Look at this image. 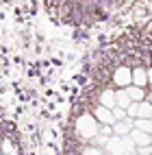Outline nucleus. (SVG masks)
Here are the masks:
<instances>
[{
	"instance_id": "1",
	"label": "nucleus",
	"mask_w": 152,
	"mask_h": 155,
	"mask_svg": "<svg viewBox=\"0 0 152 155\" xmlns=\"http://www.w3.org/2000/svg\"><path fill=\"white\" fill-rule=\"evenodd\" d=\"M74 133H76L78 142H83V144H87V142L98 133V122L94 120V116H91L89 111H83V114L76 118V122H74Z\"/></svg>"
},
{
	"instance_id": "2",
	"label": "nucleus",
	"mask_w": 152,
	"mask_h": 155,
	"mask_svg": "<svg viewBox=\"0 0 152 155\" xmlns=\"http://www.w3.org/2000/svg\"><path fill=\"white\" fill-rule=\"evenodd\" d=\"M152 107H150V101H137V103H130L126 107V116L128 118H150Z\"/></svg>"
},
{
	"instance_id": "3",
	"label": "nucleus",
	"mask_w": 152,
	"mask_h": 155,
	"mask_svg": "<svg viewBox=\"0 0 152 155\" xmlns=\"http://www.w3.org/2000/svg\"><path fill=\"white\" fill-rule=\"evenodd\" d=\"M130 83L137 85V87H148V83H150V70H148V66L130 68Z\"/></svg>"
},
{
	"instance_id": "4",
	"label": "nucleus",
	"mask_w": 152,
	"mask_h": 155,
	"mask_svg": "<svg viewBox=\"0 0 152 155\" xmlns=\"http://www.w3.org/2000/svg\"><path fill=\"white\" fill-rule=\"evenodd\" d=\"M111 81H113L115 87H126V85H130V68L124 66V64L115 66V70L111 72Z\"/></svg>"
},
{
	"instance_id": "5",
	"label": "nucleus",
	"mask_w": 152,
	"mask_h": 155,
	"mask_svg": "<svg viewBox=\"0 0 152 155\" xmlns=\"http://www.w3.org/2000/svg\"><path fill=\"white\" fill-rule=\"evenodd\" d=\"M91 116H94V120L98 122V125H113V122H115L111 109H107V107H102V105H94Z\"/></svg>"
},
{
	"instance_id": "6",
	"label": "nucleus",
	"mask_w": 152,
	"mask_h": 155,
	"mask_svg": "<svg viewBox=\"0 0 152 155\" xmlns=\"http://www.w3.org/2000/svg\"><path fill=\"white\" fill-rule=\"evenodd\" d=\"M111 129H113V136L115 138H126L130 129H133V118H124V120H115L113 125H111Z\"/></svg>"
},
{
	"instance_id": "7",
	"label": "nucleus",
	"mask_w": 152,
	"mask_h": 155,
	"mask_svg": "<svg viewBox=\"0 0 152 155\" xmlns=\"http://www.w3.org/2000/svg\"><path fill=\"white\" fill-rule=\"evenodd\" d=\"M96 105H102L107 109L111 107H115V90H111V87H100L98 92V103Z\"/></svg>"
},
{
	"instance_id": "8",
	"label": "nucleus",
	"mask_w": 152,
	"mask_h": 155,
	"mask_svg": "<svg viewBox=\"0 0 152 155\" xmlns=\"http://www.w3.org/2000/svg\"><path fill=\"white\" fill-rule=\"evenodd\" d=\"M128 138L133 140L135 147H146V144H152V136L146 133V131H139V129H130Z\"/></svg>"
},
{
	"instance_id": "9",
	"label": "nucleus",
	"mask_w": 152,
	"mask_h": 155,
	"mask_svg": "<svg viewBox=\"0 0 152 155\" xmlns=\"http://www.w3.org/2000/svg\"><path fill=\"white\" fill-rule=\"evenodd\" d=\"M124 90H126L128 98L133 101V103H137V101H146V98L150 101V96H148V90H146V87H137V85H133V83H130V85H126Z\"/></svg>"
},
{
	"instance_id": "10",
	"label": "nucleus",
	"mask_w": 152,
	"mask_h": 155,
	"mask_svg": "<svg viewBox=\"0 0 152 155\" xmlns=\"http://www.w3.org/2000/svg\"><path fill=\"white\" fill-rule=\"evenodd\" d=\"M130 103H133V101L128 98L126 90H124V87H117V90H115V105H117V107H122V109H126Z\"/></svg>"
},
{
	"instance_id": "11",
	"label": "nucleus",
	"mask_w": 152,
	"mask_h": 155,
	"mask_svg": "<svg viewBox=\"0 0 152 155\" xmlns=\"http://www.w3.org/2000/svg\"><path fill=\"white\" fill-rule=\"evenodd\" d=\"M133 129H139V131L150 133L152 131V120L150 118H133Z\"/></svg>"
},
{
	"instance_id": "12",
	"label": "nucleus",
	"mask_w": 152,
	"mask_h": 155,
	"mask_svg": "<svg viewBox=\"0 0 152 155\" xmlns=\"http://www.w3.org/2000/svg\"><path fill=\"white\" fill-rule=\"evenodd\" d=\"M78 155H104V151L100 147H94V144H83L78 149Z\"/></svg>"
},
{
	"instance_id": "13",
	"label": "nucleus",
	"mask_w": 152,
	"mask_h": 155,
	"mask_svg": "<svg viewBox=\"0 0 152 155\" xmlns=\"http://www.w3.org/2000/svg\"><path fill=\"white\" fill-rule=\"evenodd\" d=\"M111 114H113V120H124L126 118V109H122V107H111Z\"/></svg>"
},
{
	"instance_id": "14",
	"label": "nucleus",
	"mask_w": 152,
	"mask_h": 155,
	"mask_svg": "<svg viewBox=\"0 0 152 155\" xmlns=\"http://www.w3.org/2000/svg\"><path fill=\"white\" fill-rule=\"evenodd\" d=\"M98 133L104 138H111L113 136V129H111V125H98Z\"/></svg>"
},
{
	"instance_id": "15",
	"label": "nucleus",
	"mask_w": 152,
	"mask_h": 155,
	"mask_svg": "<svg viewBox=\"0 0 152 155\" xmlns=\"http://www.w3.org/2000/svg\"><path fill=\"white\" fill-rule=\"evenodd\" d=\"M0 151H5V153H15V147L11 144V140H2V147H0Z\"/></svg>"
},
{
	"instance_id": "16",
	"label": "nucleus",
	"mask_w": 152,
	"mask_h": 155,
	"mask_svg": "<svg viewBox=\"0 0 152 155\" xmlns=\"http://www.w3.org/2000/svg\"><path fill=\"white\" fill-rule=\"evenodd\" d=\"M137 153L139 155H150V144H146V147H137Z\"/></svg>"
},
{
	"instance_id": "17",
	"label": "nucleus",
	"mask_w": 152,
	"mask_h": 155,
	"mask_svg": "<svg viewBox=\"0 0 152 155\" xmlns=\"http://www.w3.org/2000/svg\"><path fill=\"white\" fill-rule=\"evenodd\" d=\"M0 147H2V138H0Z\"/></svg>"
}]
</instances>
